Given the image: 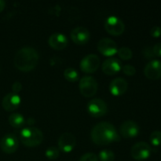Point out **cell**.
<instances>
[{
	"instance_id": "30bf717a",
	"label": "cell",
	"mask_w": 161,
	"mask_h": 161,
	"mask_svg": "<svg viewBox=\"0 0 161 161\" xmlns=\"http://www.w3.org/2000/svg\"><path fill=\"white\" fill-rule=\"evenodd\" d=\"M76 145V138L71 132H64L58 139L59 149L64 153H70L73 150Z\"/></svg>"
},
{
	"instance_id": "d4e9b609",
	"label": "cell",
	"mask_w": 161,
	"mask_h": 161,
	"mask_svg": "<svg viewBox=\"0 0 161 161\" xmlns=\"http://www.w3.org/2000/svg\"><path fill=\"white\" fill-rule=\"evenodd\" d=\"M79 161H98V157L94 153H86L80 157Z\"/></svg>"
},
{
	"instance_id": "484cf974",
	"label": "cell",
	"mask_w": 161,
	"mask_h": 161,
	"mask_svg": "<svg viewBox=\"0 0 161 161\" xmlns=\"http://www.w3.org/2000/svg\"><path fill=\"white\" fill-rule=\"evenodd\" d=\"M121 69L124 74H126L127 75H130V76L134 75L136 73V69L131 64H125V65L123 66Z\"/></svg>"
},
{
	"instance_id": "4dcf8cb0",
	"label": "cell",
	"mask_w": 161,
	"mask_h": 161,
	"mask_svg": "<svg viewBox=\"0 0 161 161\" xmlns=\"http://www.w3.org/2000/svg\"><path fill=\"white\" fill-rule=\"evenodd\" d=\"M5 6H6V3L3 0H0V13L4 9Z\"/></svg>"
},
{
	"instance_id": "52a82bcc",
	"label": "cell",
	"mask_w": 161,
	"mask_h": 161,
	"mask_svg": "<svg viewBox=\"0 0 161 161\" xmlns=\"http://www.w3.org/2000/svg\"><path fill=\"white\" fill-rule=\"evenodd\" d=\"M86 110L90 115L94 117H100L107 113V104L101 98H94L86 105Z\"/></svg>"
},
{
	"instance_id": "8fae6325",
	"label": "cell",
	"mask_w": 161,
	"mask_h": 161,
	"mask_svg": "<svg viewBox=\"0 0 161 161\" xmlns=\"http://www.w3.org/2000/svg\"><path fill=\"white\" fill-rule=\"evenodd\" d=\"M97 49L99 52L105 56H113L117 53V44L113 39L109 38H102L97 43Z\"/></svg>"
},
{
	"instance_id": "e0dca14e",
	"label": "cell",
	"mask_w": 161,
	"mask_h": 161,
	"mask_svg": "<svg viewBox=\"0 0 161 161\" xmlns=\"http://www.w3.org/2000/svg\"><path fill=\"white\" fill-rule=\"evenodd\" d=\"M67 37L65 35L61 32H54L49 37L48 43L52 48L57 50H61L65 48L68 45Z\"/></svg>"
},
{
	"instance_id": "9a60e30c",
	"label": "cell",
	"mask_w": 161,
	"mask_h": 161,
	"mask_svg": "<svg viewBox=\"0 0 161 161\" xmlns=\"http://www.w3.org/2000/svg\"><path fill=\"white\" fill-rule=\"evenodd\" d=\"M102 69L106 75H112L120 71V69H122V64L118 58L111 57L103 61Z\"/></svg>"
},
{
	"instance_id": "ba28073f",
	"label": "cell",
	"mask_w": 161,
	"mask_h": 161,
	"mask_svg": "<svg viewBox=\"0 0 161 161\" xmlns=\"http://www.w3.org/2000/svg\"><path fill=\"white\" fill-rule=\"evenodd\" d=\"M80 65L83 72L88 73L94 72L100 66V58L97 54L90 53L82 58Z\"/></svg>"
},
{
	"instance_id": "5bb4252c",
	"label": "cell",
	"mask_w": 161,
	"mask_h": 161,
	"mask_svg": "<svg viewBox=\"0 0 161 161\" xmlns=\"http://www.w3.org/2000/svg\"><path fill=\"white\" fill-rule=\"evenodd\" d=\"M144 73L150 80H158L161 78V61L154 59L149 61L145 66Z\"/></svg>"
},
{
	"instance_id": "603a6c76",
	"label": "cell",
	"mask_w": 161,
	"mask_h": 161,
	"mask_svg": "<svg viewBox=\"0 0 161 161\" xmlns=\"http://www.w3.org/2000/svg\"><path fill=\"white\" fill-rule=\"evenodd\" d=\"M46 157L50 160H56L60 155V149L56 146H50L46 150Z\"/></svg>"
},
{
	"instance_id": "4fadbf2b",
	"label": "cell",
	"mask_w": 161,
	"mask_h": 161,
	"mask_svg": "<svg viewBox=\"0 0 161 161\" xmlns=\"http://www.w3.org/2000/svg\"><path fill=\"white\" fill-rule=\"evenodd\" d=\"M70 36L72 41L79 45H83L86 43L91 37L89 30L83 26H78L72 29Z\"/></svg>"
},
{
	"instance_id": "7402d4cb",
	"label": "cell",
	"mask_w": 161,
	"mask_h": 161,
	"mask_svg": "<svg viewBox=\"0 0 161 161\" xmlns=\"http://www.w3.org/2000/svg\"><path fill=\"white\" fill-rule=\"evenodd\" d=\"M117 53L120 58L124 60H129L132 58L133 56V53H132L131 49L127 47H122L119 49H118Z\"/></svg>"
},
{
	"instance_id": "8992f818",
	"label": "cell",
	"mask_w": 161,
	"mask_h": 161,
	"mask_svg": "<svg viewBox=\"0 0 161 161\" xmlns=\"http://www.w3.org/2000/svg\"><path fill=\"white\" fill-rule=\"evenodd\" d=\"M105 28L109 34L113 36H119L124 31L125 25L119 17L113 15L105 19Z\"/></svg>"
},
{
	"instance_id": "f1b7e54d",
	"label": "cell",
	"mask_w": 161,
	"mask_h": 161,
	"mask_svg": "<svg viewBox=\"0 0 161 161\" xmlns=\"http://www.w3.org/2000/svg\"><path fill=\"white\" fill-rule=\"evenodd\" d=\"M153 51L155 56L161 57V42H157L153 47Z\"/></svg>"
},
{
	"instance_id": "44dd1931",
	"label": "cell",
	"mask_w": 161,
	"mask_h": 161,
	"mask_svg": "<svg viewBox=\"0 0 161 161\" xmlns=\"http://www.w3.org/2000/svg\"><path fill=\"white\" fill-rule=\"evenodd\" d=\"M99 159L101 161H114L115 153L110 149H103L99 153Z\"/></svg>"
},
{
	"instance_id": "cb8c5ba5",
	"label": "cell",
	"mask_w": 161,
	"mask_h": 161,
	"mask_svg": "<svg viewBox=\"0 0 161 161\" xmlns=\"http://www.w3.org/2000/svg\"><path fill=\"white\" fill-rule=\"evenodd\" d=\"M149 140L153 146H159L161 145V131L160 130H154L151 133L149 136Z\"/></svg>"
},
{
	"instance_id": "7a4b0ae2",
	"label": "cell",
	"mask_w": 161,
	"mask_h": 161,
	"mask_svg": "<svg viewBox=\"0 0 161 161\" xmlns=\"http://www.w3.org/2000/svg\"><path fill=\"white\" fill-rule=\"evenodd\" d=\"M39 53L31 47H24L19 49L14 55V62L17 69L23 72L31 71L37 65Z\"/></svg>"
},
{
	"instance_id": "d6986e66",
	"label": "cell",
	"mask_w": 161,
	"mask_h": 161,
	"mask_svg": "<svg viewBox=\"0 0 161 161\" xmlns=\"http://www.w3.org/2000/svg\"><path fill=\"white\" fill-rule=\"evenodd\" d=\"M8 120L9 124L15 128H20L25 124V117L19 113H14L9 115Z\"/></svg>"
},
{
	"instance_id": "83f0119b",
	"label": "cell",
	"mask_w": 161,
	"mask_h": 161,
	"mask_svg": "<svg viewBox=\"0 0 161 161\" xmlns=\"http://www.w3.org/2000/svg\"><path fill=\"white\" fill-rule=\"evenodd\" d=\"M142 53L144 54V56L147 58H153L155 56L153 53V48L150 47H146V48H144Z\"/></svg>"
},
{
	"instance_id": "ac0fdd59",
	"label": "cell",
	"mask_w": 161,
	"mask_h": 161,
	"mask_svg": "<svg viewBox=\"0 0 161 161\" xmlns=\"http://www.w3.org/2000/svg\"><path fill=\"white\" fill-rule=\"evenodd\" d=\"M127 87H128V83L127 80L120 77L113 80L109 84L110 92L115 96H120L124 94L127 91Z\"/></svg>"
},
{
	"instance_id": "3957f363",
	"label": "cell",
	"mask_w": 161,
	"mask_h": 161,
	"mask_svg": "<svg viewBox=\"0 0 161 161\" xmlns=\"http://www.w3.org/2000/svg\"><path fill=\"white\" fill-rule=\"evenodd\" d=\"M21 142L26 146H39L43 140V134L42 130L37 127H27L22 129L20 132Z\"/></svg>"
},
{
	"instance_id": "6da1fadb",
	"label": "cell",
	"mask_w": 161,
	"mask_h": 161,
	"mask_svg": "<svg viewBox=\"0 0 161 161\" xmlns=\"http://www.w3.org/2000/svg\"><path fill=\"white\" fill-rule=\"evenodd\" d=\"M92 141L97 145H108L120 140V136L113 124L109 122H100L91 129Z\"/></svg>"
},
{
	"instance_id": "ffe728a7",
	"label": "cell",
	"mask_w": 161,
	"mask_h": 161,
	"mask_svg": "<svg viewBox=\"0 0 161 161\" xmlns=\"http://www.w3.org/2000/svg\"><path fill=\"white\" fill-rule=\"evenodd\" d=\"M64 77H65L66 80L69 82L77 81V80H79V77H80L78 71L72 67L65 69V70H64Z\"/></svg>"
},
{
	"instance_id": "f546056e",
	"label": "cell",
	"mask_w": 161,
	"mask_h": 161,
	"mask_svg": "<svg viewBox=\"0 0 161 161\" xmlns=\"http://www.w3.org/2000/svg\"><path fill=\"white\" fill-rule=\"evenodd\" d=\"M22 89V84L18 81H16L13 83L12 85V90L14 91V93L17 94L18 92H20Z\"/></svg>"
},
{
	"instance_id": "5b68a950",
	"label": "cell",
	"mask_w": 161,
	"mask_h": 161,
	"mask_svg": "<svg viewBox=\"0 0 161 161\" xmlns=\"http://www.w3.org/2000/svg\"><path fill=\"white\" fill-rule=\"evenodd\" d=\"M152 153V148L146 142L135 143L130 149V155L135 160H143L149 158Z\"/></svg>"
},
{
	"instance_id": "7c38bea8",
	"label": "cell",
	"mask_w": 161,
	"mask_h": 161,
	"mask_svg": "<svg viewBox=\"0 0 161 161\" xmlns=\"http://www.w3.org/2000/svg\"><path fill=\"white\" fill-rule=\"evenodd\" d=\"M119 133L124 138H131L137 136L139 133V127L134 120H126L119 127Z\"/></svg>"
},
{
	"instance_id": "2e32d148",
	"label": "cell",
	"mask_w": 161,
	"mask_h": 161,
	"mask_svg": "<svg viewBox=\"0 0 161 161\" xmlns=\"http://www.w3.org/2000/svg\"><path fill=\"white\" fill-rule=\"evenodd\" d=\"M20 97L15 93H9L6 94L2 101V105L6 111H14L17 109L20 104Z\"/></svg>"
},
{
	"instance_id": "277c9868",
	"label": "cell",
	"mask_w": 161,
	"mask_h": 161,
	"mask_svg": "<svg viewBox=\"0 0 161 161\" xmlns=\"http://www.w3.org/2000/svg\"><path fill=\"white\" fill-rule=\"evenodd\" d=\"M79 87L81 94L85 97H92L97 93V84L95 78L91 75H84L80 80Z\"/></svg>"
},
{
	"instance_id": "9c48e42d",
	"label": "cell",
	"mask_w": 161,
	"mask_h": 161,
	"mask_svg": "<svg viewBox=\"0 0 161 161\" xmlns=\"http://www.w3.org/2000/svg\"><path fill=\"white\" fill-rule=\"evenodd\" d=\"M18 146V139L14 134H6L0 140V148L6 153H13L16 152Z\"/></svg>"
},
{
	"instance_id": "4316f807",
	"label": "cell",
	"mask_w": 161,
	"mask_h": 161,
	"mask_svg": "<svg viewBox=\"0 0 161 161\" xmlns=\"http://www.w3.org/2000/svg\"><path fill=\"white\" fill-rule=\"evenodd\" d=\"M150 35L153 36V37L157 38L159 36H161V28L160 26H157V25H155V26L153 27L150 29Z\"/></svg>"
}]
</instances>
